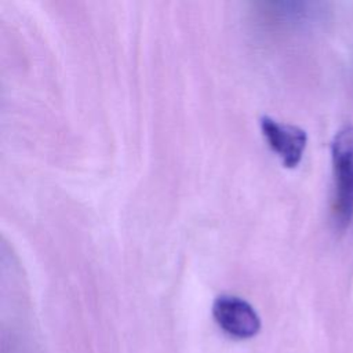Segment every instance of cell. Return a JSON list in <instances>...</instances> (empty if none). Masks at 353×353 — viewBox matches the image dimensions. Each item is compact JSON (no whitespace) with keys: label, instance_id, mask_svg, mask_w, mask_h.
<instances>
[{"label":"cell","instance_id":"7a4b0ae2","mask_svg":"<svg viewBox=\"0 0 353 353\" xmlns=\"http://www.w3.org/2000/svg\"><path fill=\"white\" fill-rule=\"evenodd\" d=\"M212 316L228 335L237 339L252 338L261 328V320L255 309L247 301L234 295L218 296L212 305Z\"/></svg>","mask_w":353,"mask_h":353},{"label":"cell","instance_id":"6da1fadb","mask_svg":"<svg viewBox=\"0 0 353 353\" xmlns=\"http://www.w3.org/2000/svg\"><path fill=\"white\" fill-rule=\"evenodd\" d=\"M334 168L332 218L339 230L353 221V124L341 127L331 142Z\"/></svg>","mask_w":353,"mask_h":353},{"label":"cell","instance_id":"3957f363","mask_svg":"<svg viewBox=\"0 0 353 353\" xmlns=\"http://www.w3.org/2000/svg\"><path fill=\"white\" fill-rule=\"evenodd\" d=\"M259 124L268 145L281 159L283 164L288 168L296 167L307 143L306 131L298 125L277 121L270 116H262Z\"/></svg>","mask_w":353,"mask_h":353}]
</instances>
